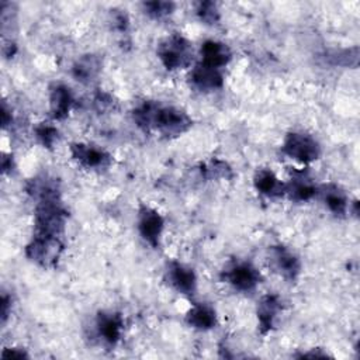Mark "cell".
Here are the masks:
<instances>
[{
	"instance_id": "obj_9",
	"label": "cell",
	"mask_w": 360,
	"mask_h": 360,
	"mask_svg": "<svg viewBox=\"0 0 360 360\" xmlns=\"http://www.w3.org/2000/svg\"><path fill=\"white\" fill-rule=\"evenodd\" d=\"M270 262L274 270L287 281H295L301 273L298 256L283 245L270 248Z\"/></svg>"
},
{
	"instance_id": "obj_1",
	"label": "cell",
	"mask_w": 360,
	"mask_h": 360,
	"mask_svg": "<svg viewBox=\"0 0 360 360\" xmlns=\"http://www.w3.org/2000/svg\"><path fill=\"white\" fill-rule=\"evenodd\" d=\"M134 122L145 132H158L166 138H176L187 132L193 121L186 111L158 101H142L132 111Z\"/></svg>"
},
{
	"instance_id": "obj_7",
	"label": "cell",
	"mask_w": 360,
	"mask_h": 360,
	"mask_svg": "<svg viewBox=\"0 0 360 360\" xmlns=\"http://www.w3.org/2000/svg\"><path fill=\"white\" fill-rule=\"evenodd\" d=\"M165 228L163 217L152 207L141 205L138 210V231L142 239L152 248L160 245L162 232Z\"/></svg>"
},
{
	"instance_id": "obj_15",
	"label": "cell",
	"mask_w": 360,
	"mask_h": 360,
	"mask_svg": "<svg viewBox=\"0 0 360 360\" xmlns=\"http://www.w3.org/2000/svg\"><path fill=\"white\" fill-rule=\"evenodd\" d=\"M200 56L201 63L222 70L232 59V52L226 44L215 39H208L201 45Z\"/></svg>"
},
{
	"instance_id": "obj_20",
	"label": "cell",
	"mask_w": 360,
	"mask_h": 360,
	"mask_svg": "<svg viewBox=\"0 0 360 360\" xmlns=\"http://www.w3.org/2000/svg\"><path fill=\"white\" fill-rule=\"evenodd\" d=\"M201 174L208 180H219V179L228 180L233 177V172L231 166L226 162L219 159H212L205 165H202Z\"/></svg>"
},
{
	"instance_id": "obj_21",
	"label": "cell",
	"mask_w": 360,
	"mask_h": 360,
	"mask_svg": "<svg viewBox=\"0 0 360 360\" xmlns=\"http://www.w3.org/2000/svg\"><path fill=\"white\" fill-rule=\"evenodd\" d=\"M37 141L46 149H52L59 139V131L56 127L48 122H41L34 128Z\"/></svg>"
},
{
	"instance_id": "obj_25",
	"label": "cell",
	"mask_w": 360,
	"mask_h": 360,
	"mask_svg": "<svg viewBox=\"0 0 360 360\" xmlns=\"http://www.w3.org/2000/svg\"><path fill=\"white\" fill-rule=\"evenodd\" d=\"M10 312H11V297L7 295L6 292H3V295H1V321H3V323L7 321Z\"/></svg>"
},
{
	"instance_id": "obj_10",
	"label": "cell",
	"mask_w": 360,
	"mask_h": 360,
	"mask_svg": "<svg viewBox=\"0 0 360 360\" xmlns=\"http://www.w3.org/2000/svg\"><path fill=\"white\" fill-rule=\"evenodd\" d=\"M98 338L108 346H115L124 330V318L115 311H101L96 318Z\"/></svg>"
},
{
	"instance_id": "obj_14",
	"label": "cell",
	"mask_w": 360,
	"mask_h": 360,
	"mask_svg": "<svg viewBox=\"0 0 360 360\" xmlns=\"http://www.w3.org/2000/svg\"><path fill=\"white\" fill-rule=\"evenodd\" d=\"M283 309L281 298L276 294H266L260 298L257 305V322H259V330L262 335L269 333L274 322L278 316V314Z\"/></svg>"
},
{
	"instance_id": "obj_24",
	"label": "cell",
	"mask_w": 360,
	"mask_h": 360,
	"mask_svg": "<svg viewBox=\"0 0 360 360\" xmlns=\"http://www.w3.org/2000/svg\"><path fill=\"white\" fill-rule=\"evenodd\" d=\"M115 104L117 101L114 100V97L108 93H104V91H98L96 96H94V105L98 111H111L115 108Z\"/></svg>"
},
{
	"instance_id": "obj_18",
	"label": "cell",
	"mask_w": 360,
	"mask_h": 360,
	"mask_svg": "<svg viewBox=\"0 0 360 360\" xmlns=\"http://www.w3.org/2000/svg\"><path fill=\"white\" fill-rule=\"evenodd\" d=\"M101 66H103V60L98 55L87 53V55L80 56L73 63L72 75L77 82H80L83 84H89L93 80H96V77L100 75Z\"/></svg>"
},
{
	"instance_id": "obj_28",
	"label": "cell",
	"mask_w": 360,
	"mask_h": 360,
	"mask_svg": "<svg viewBox=\"0 0 360 360\" xmlns=\"http://www.w3.org/2000/svg\"><path fill=\"white\" fill-rule=\"evenodd\" d=\"M13 167H14L13 156L3 155V158H1V170H3V173H11Z\"/></svg>"
},
{
	"instance_id": "obj_3",
	"label": "cell",
	"mask_w": 360,
	"mask_h": 360,
	"mask_svg": "<svg viewBox=\"0 0 360 360\" xmlns=\"http://www.w3.org/2000/svg\"><path fill=\"white\" fill-rule=\"evenodd\" d=\"M63 242L60 236L34 233L30 243L25 246V256L35 264L51 269L55 267L62 256Z\"/></svg>"
},
{
	"instance_id": "obj_5",
	"label": "cell",
	"mask_w": 360,
	"mask_h": 360,
	"mask_svg": "<svg viewBox=\"0 0 360 360\" xmlns=\"http://www.w3.org/2000/svg\"><path fill=\"white\" fill-rule=\"evenodd\" d=\"M222 280L236 291L252 292L260 284L262 276L260 271L250 262L238 260L231 263L222 271Z\"/></svg>"
},
{
	"instance_id": "obj_17",
	"label": "cell",
	"mask_w": 360,
	"mask_h": 360,
	"mask_svg": "<svg viewBox=\"0 0 360 360\" xmlns=\"http://www.w3.org/2000/svg\"><path fill=\"white\" fill-rule=\"evenodd\" d=\"M253 184L257 193L269 198H278L285 195V183H283L271 169H259L255 173Z\"/></svg>"
},
{
	"instance_id": "obj_27",
	"label": "cell",
	"mask_w": 360,
	"mask_h": 360,
	"mask_svg": "<svg viewBox=\"0 0 360 360\" xmlns=\"http://www.w3.org/2000/svg\"><path fill=\"white\" fill-rule=\"evenodd\" d=\"M13 121V115H11V110L7 107L6 103H3V107H1V122H3V127L6 128L7 125H10Z\"/></svg>"
},
{
	"instance_id": "obj_13",
	"label": "cell",
	"mask_w": 360,
	"mask_h": 360,
	"mask_svg": "<svg viewBox=\"0 0 360 360\" xmlns=\"http://www.w3.org/2000/svg\"><path fill=\"white\" fill-rule=\"evenodd\" d=\"M75 103L73 93L69 86L55 83L49 89V111L53 120H63L70 112Z\"/></svg>"
},
{
	"instance_id": "obj_23",
	"label": "cell",
	"mask_w": 360,
	"mask_h": 360,
	"mask_svg": "<svg viewBox=\"0 0 360 360\" xmlns=\"http://www.w3.org/2000/svg\"><path fill=\"white\" fill-rule=\"evenodd\" d=\"M195 14L200 21H202L207 25H214L219 21V10L217 3L214 1H200L195 6Z\"/></svg>"
},
{
	"instance_id": "obj_11",
	"label": "cell",
	"mask_w": 360,
	"mask_h": 360,
	"mask_svg": "<svg viewBox=\"0 0 360 360\" xmlns=\"http://www.w3.org/2000/svg\"><path fill=\"white\" fill-rule=\"evenodd\" d=\"M318 188L308 172L294 170L290 180L285 183V195L292 201L304 202L312 200L318 194Z\"/></svg>"
},
{
	"instance_id": "obj_6",
	"label": "cell",
	"mask_w": 360,
	"mask_h": 360,
	"mask_svg": "<svg viewBox=\"0 0 360 360\" xmlns=\"http://www.w3.org/2000/svg\"><path fill=\"white\" fill-rule=\"evenodd\" d=\"M70 155L77 165L89 170H104L112 162V158L107 150L90 143H72Z\"/></svg>"
},
{
	"instance_id": "obj_2",
	"label": "cell",
	"mask_w": 360,
	"mask_h": 360,
	"mask_svg": "<svg viewBox=\"0 0 360 360\" xmlns=\"http://www.w3.org/2000/svg\"><path fill=\"white\" fill-rule=\"evenodd\" d=\"M156 53L167 70L184 69L193 62V45L180 34H170L165 37L159 42Z\"/></svg>"
},
{
	"instance_id": "obj_4",
	"label": "cell",
	"mask_w": 360,
	"mask_h": 360,
	"mask_svg": "<svg viewBox=\"0 0 360 360\" xmlns=\"http://www.w3.org/2000/svg\"><path fill=\"white\" fill-rule=\"evenodd\" d=\"M281 152L298 163L308 165L319 159L322 150L319 142L312 135L304 132H288L281 143Z\"/></svg>"
},
{
	"instance_id": "obj_12",
	"label": "cell",
	"mask_w": 360,
	"mask_h": 360,
	"mask_svg": "<svg viewBox=\"0 0 360 360\" xmlns=\"http://www.w3.org/2000/svg\"><path fill=\"white\" fill-rule=\"evenodd\" d=\"M190 83L200 91H214L224 86V73L221 69H215L198 62L188 75Z\"/></svg>"
},
{
	"instance_id": "obj_19",
	"label": "cell",
	"mask_w": 360,
	"mask_h": 360,
	"mask_svg": "<svg viewBox=\"0 0 360 360\" xmlns=\"http://www.w3.org/2000/svg\"><path fill=\"white\" fill-rule=\"evenodd\" d=\"M186 322L194 329L210 330L217 325L215 309L208 304H195L186 314Z\"/></svg>"
},
{
	"instance_id": "obj_26",
	"label": "cell",
	"mask_w": 360,
	"mask_h": 360,
	"mask_svg": "<svg viewBox=\"0 0 360 360\" xmlns=\"http://www.w3.org/2000/svg\"><path fill=\"white\" fill-rule=\"evenodd\" d=\"M3 359H22L28 357V354L21 349H4L1 353Z\"/></svg>"
},
{
	"instance_id": "obj_8",
	"label": "cell",
	"mask_w": 360,
	"mask_h": 360,
	"mask_svg": "<svg viewBox=\"0 0 360 360\" xmlns=\"http://www.w3.org/2000/svg\"><path fill=\"white\" fill-rule=\"evenodd\" d=\"M166 280L179 294L193 297L197 291V276L194 270L180 262L172 260L167 263Z\"/></svg>"
},
{
	"instance_id": "obj_22",
	"label": "cell",
	"mask_w": 360,
	"mask_h": 360,
	"mask_svg": "<svg viewBox=\"0 0 360 360\" xmlns=\"http://www.w3.org/2000/svg\"><path fill=\"white\" fill-rule=\"evenodd\" d=\"M142 8L150 18L162 20L174 11L176 4L173 1H145L142 3Z\"/></svg>"
},
{
	"instance_id": "obj_16",
	"label": "cell",
	"mask_w": 360,
	"mask_h": 360,
	"mask_svg": "<svg viewBox=\"0 0 360 360\" xmlns=\"http://www.w3.org/2000/svg\"><path fill=\"white\" fill-rule=\"evenodd\" d=\"M318 194L328 207V210L336 217H345L350 210L347 194L338 184H323L318 188Z\"/></svg>"
}]
</instances>
